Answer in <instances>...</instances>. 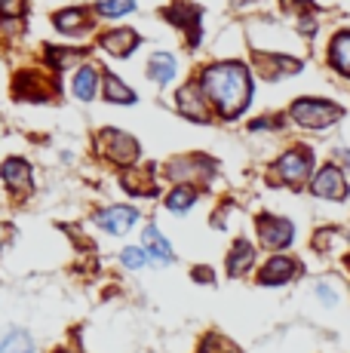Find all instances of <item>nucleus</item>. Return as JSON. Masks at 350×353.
Listing matches in <instances>:
<instances>
[{
	"label": "nucleus",
	"mask_w": 350,
	"mask_h": 353,
	"mask_svg": "<svg viewBox=\"0 0 350 353\" xmlns=\"http://www.w3.org/2000/svg\"><path fill=\"white\" fill-rule=\"evenodd\" d=\"M194 280H206V283H212V270H209V268H197V270H194Z\"/></svg>",
	"instance_id": "nucleus-27"
},
{
	"label": "nucleus",
	"mask_w": 350,
	"mask_h": 353,
	"mask_svg": "<svg viewBox=\"0 0 350 353\" xmlns=\"http://www.w3.org/2000/svg\"><path fill=\"white\" fill-rule=\"evenodd\" d=\"M102 46L107 52H114V56H130V52L138 46V37H136V31H126V28L111 31V34H105Z\"/></svg>",
	"instance_id": "nucleus-12"
},
{
	"label": "nucleus",
	"mask_w": 350,
	"mask_h": 353,
	"mask_svg": "<svg viewBox=\"0 0 350 353\" xmlns=\"http://www.w3.org/2000/svg\"><path fill=\"white\" fill-rule=\"evenodd\" d=\"M105 96L111 99V101H123V105H130V101H136V96H132L130 90H126L123 83H120L114 74H107L105 77Z\"/></svg>",
	"instance_id": "nucleus-20"
},
{
	"label": "nucleus",
	"mask_w": 350,
	"mask_h": 353,
	"mask_svg": "<svg viewBox=\"0 0 350 353\" xmlns=\"http://www.w3.org/2000/svg\"><path fill=\"white\" fill-rule=\"evenodd\" d=\"M0 353H34V341L25 329H12L0 338Z\"/></svg>",
	"instance_id": "nucleus-14"
},
{
	"label": "nucleus",
	"mask_w": 350,
	"mask_h": 353,
	"mask_svg": "<svg viewBox=\"0 0 350 353\" xmlns=\"http://www.w3.org/2000/svg\"><path fill=\"white\" fill-rule=\"evenodd\" d=\"M145 249L151 252L154 261H160V264H172V249H169V243H166V236L160 234L154 225H147L145 228Z\"/></svg>",
	"instance_id": "nucleus-11"
},
{
	"label": "nucleus",
	"mask_w": 350,
	"mask_h": 353,
	"mask_svg": "<svg viewBox=\"0 0 350 353\" xmlns=\"http://www.w3.org/2000/svg\"><path fill=\"white\" fill-rule=\"evenodd\" d=\"M145 252H141V249H123V255H120V261L126 264V268H132V270H138L141 264H145Z\"/></svg>",
	"instance_id": "nucleus-23"
},
{
	"label": "nucleus",
	"mask_w": 350,
	"mask_h": 353,
	"mask_svg": "<svg viewBox=\"0 0 350 353\" xmlns=\"http://www.w3.org/2000/svg\"><path fill=\"white\" fill-rule=\"evenodd\" d=\"M56 353H71V350H56Z\"/></svg>",
	"instance_id": "nucleus-29"
},
{
	"label": "nucleus",
	"mask_w": 350,
	"mask_h": 353,
	"mask_svg": "<svg viewBox=\"0 0 350 353\" xmlns=\"http://www.w3.org/2000/svg\"><path fill=\"white\" fill-rule=\"evenodd\" d=\"M292 276H295V261L292 258H286V255H277V258H271V261L261 268L258 283L261 286H280V283H289Z\"/></svg>",
	"instance_id": "nucleus-7"
},
{
	"label": "nucleus",
	"mask_w": 350,
	"mask_h": 353,
	"mask_svg": "<svg viewBox=\"0 0 350 353\" xmlns=\"http://www.w3.org/2000/svg\"><path fill=\"white\" fill-rule=\"evenodd\" d=\"M0 179H3L12 191H25V188H31V169H28V163L25 160L12 157V160H6L3 166H0Z\"/></svg>",
	"instance_id": "nucleus-9"
},
{
	"label": "nucleus",
	"mask_w": 350,
	"mask_h": 353,
	"mask_svg": "<svg viewBox=\"0 0 350 353\" xmlns=\"http://www.w3.org/2000/svg\"><path fill=\"white\" fill-rule=\"evenodd\" d=\"M255 261V249L249 240H237L231 249V255H227V274L231 276H243L249 268H252Z\"/></svg>",
	"instance_id": "nucleus-10"
},
{
	"label": "nucleus",
	"mask_w": 350,
	"mask_h": 353,
	"mask_svg": "<svg viewBox=\"0 0 350 353\" xmlns=\"http://www.w3.org/2000/svg\"><path fill=\"white\" fill-rule=\"evenodd\" d=\"M147 74H151L157 83H169L175 77V59L166 56V52H160V56L151 59V68H147Z\"/></svg>",
	"instance_id": "nucleus-16"
},
{
	"label": "nucleus",
	"mask_w": 350,
	"mask_h": 353,
	"mask_svg": "<svg viewBox=\"0 0 350 353\" xmlns=\"http://www.w3.org/2000/svg\"><path fill=\"white\" fill-rule=\"evenodd\" d=\"M80 52H59V50H50V62L56 68H71V62H77Z\"/></svg>",
	"instance_id": "nucleus-24"
},
{
	"label": "nucleus",
	"mask_w": 350,
	"mask_h": 353,
	"mask_svg": "<svg viewBox=\"0 0 350 353\" xmlns=\"http://www.w3.org/2000/svg\"><path fill=\"white\" fill-rule=\"evenodd\" d=\"M22 0H0V16H19Z\"/></svg>",
	"instance_id": "nucleus-26"
},
{
	"label": "nucleus",
	"mask_w": 350,
	"mask_h": 353,
	"mask_svg": "<svg viewBox=\"0 0 350 353\" xmlns=\"http://www.w3.org/2000/svg\"><path fill=\"white\" fill-rule=\"evenodd\" d=\"M102 151H105L114 163H123V166H126V163L136 160L138 145L130 139V135L117 132V129H105V132H102Z\"/></svg>",
	"instance_id": "nucleus-3"
},
{
	"label": "nucleus",
	"mask_w": 350,
	"mask_h": 353,
	"mask_svg": "<svg viewBox=\"0 0 350 353\" xmlns=\"http://www.w3.org/2000/svg\"><path fill=\"white\" fill-rule=\"evenodd\" d=\"M136 221H138V212L136 209H130V206H111V209H105V212L96 215V225L105 228L107 234H114V236L126 234Z\"/></svg>",
	"instance_id": "nucleus-6"
},
{
	"label": "nucleus",
	"mask_w": 350,
	"mask_h": 353,
	"mask_svg": "<svg viewBox=\"0 0 350 353\" xmlns=\"http://www.w3.org/2000/svg\"><path fill=\"white\" fill-rule=\"evenodd\" d=\"M292 225H289L286 219H274V215H261L258 219V236L265 246L271 249H282L292 243Z\"/></svg>",
	"instance_id": "nucleus-4"
},
{
	"label": "nucleus",
	"mask_w": 350,
	"mask_h": 353,
	"mask_svg": "<svg viewBox=\"0 0 350 353\" xmlns=\"http://www.w3.org/2000/svg\"><path fill=\"white\" fill-rule=\"evenodd\" d=\"M313 194L316 196H329V200H344L347 196V185L341 179V172L335 166H326L313 181Z\"/></svg>",
	"instance_id": "nucleus-8"
},
{
	"label": "nucleus",
	"mask_w": 350,
	"mask_h": 353,
	"mask_svg": "<svg viewBox=\"0 0 350 353\" xmlns=\"http://www.w3.org/2000/svg\"><path fill=\"white\" fill-rule=\"evenodd\" d=\"M136 6V0H99V12L107 19H117L123 12H130Z\"/></svg>",
	"instance_id": "nucleus-22"
},
{
	"label": "nucleus",
	"mask_w": 350,
	"mask_h": 353,
	"mask_svg": "<svg viewBox=\"0 0 350 353\" xmlns=\"http://www.w3.org/2000/svg\"><path fill=\"white\" fill-rule=\"evenodd\" d=\"M200 353H237V350L225 347V341H221V338H206L203 347H200Z\"/></svg>",
	"instance_id": "nucleus-25"
},
{
	"label": "nucleus",
	"mask_w": 350,
	"mask_h": 353,
	"mask_svg": "<svg viewBox=\"0 0 350 353\" xmlns=\"http://www.w3.org/2000/svg\"><path fill=\"white\" fill-rule=\"evenodd\" d=\"M332 62L341 74H350V34H338L332 43Z\"/></svg>",
	"instance_id": "nucleus-17"
},
{
	"label": "nucleus",
	"mask_w": 350,
	"mask_h": 353,
	"mask_svg": "<svg viewBox=\"0 0 350 353\" xmlns=\"http://www.w3.org/2000/svg\"><path fill=\"white\" fill-rule=\"evenodd\" d=\"M178 105H181V111H185L187 117H194V120H206V117H209L197 86H185V90L178 92Z\"/></svg>",
	"instance_id": "nucleus-13"
},
{
	"label": "nucleus",
	"mask_w": 350,
	"mask_h": 353,
	"mask_svg": "<svg viewBox=\"0 0 350 353\" xmlns=\"http://www.w3.org/2000/svg\"><path fill=\"white\" fill-rule=\"evenodd\" d=\"M123 185H126V191L130 194H145V196H151L154 194V185H151V179H145L141 181L138 179V169H132V172H123Z\"/></svg>",
	"instance_id": "nucleus-21"
},
{
	"label": "nucleus",
	"mask_w": 350,
	"mask_h": 353,
	"mask_svg": "<svg viewBox=\"0 0 350 353\" xmlns=\"http://www.w3.org/2000/svg\"><path fill=\"white\" fill-rule=\"evenodd\" d=\"M203 90L225 117H237L249 101V74L243 65H215L203 74Z\"/></svg>",
	"instance_id": "nucleus-1"
},
{
	"label": "nucleus",
	"mask_w": 350,
	"mask_h": 353,
	"mask_svg": "<svg viewBox=\"0 0 350 353\" xmlns=\"http://www.w3.org/2000/svg\"><path fill=\"white\" fill-rule=\"evenodd\" d=\"M96 86H99V74L96 68H80L77 77H74V96L90 101L92 96H96Z\"/></svg>",
	"instance_id": "nucleus-15"
},
{
	"label": "nucleus",
	"mask_w": 350,
	"mask_h": 353,
	"mask_svg": "<svg viewBox=\"0 0 350 353\" xmlns=\"http://www.w3.org/2000/svg\"><path fill=\"white\" fill-rule=\"evenodd\" d=\"M194 200H197L194 188L181 185V188H175V191L166 196V206H169V212H185V209H191V206H194Z\"/></svg>",
	"instance_id": "nucleus-18"
},
{
	"label": "nucleus",
	"mask_w": 350,
	"mask_h": 353,
	"mask_svg": "<svg viewBox=\"0 0 350 353\" xmlns=\"http://www.w3.org/2000/svg\"><path fill=\"white\" fill-rule=\"evenodd\" d=\"M292 114H295V120L305 126H329L341 117V111L335 105H329V101H313V99L295 101Z\"/></svg>",
	"instance_id": "nucleus-2"
},
{
	"label": "nucleus",
	"mask_w": 350,
	"mask_h": 353,
	"mask_svg": "<svg viewBox=\"0 0 350 353\" xmlns=\"http://www.w3.org/2000/svg\"><path fill=\"white\" fill-rule=\"evenodd\" d=\"M311 175V154L295 148V151L282 154L280 157V179L289 185H301V181Z\"/></svg>",
	"instance_id": "nucleus-5"
},
{
	"label": "nucleus",
	"mask_w": 350,
	"mask_h": 353,
	"mask_svg": "<svg viewBox=\"0 0 350 353\" xmlns=\"http://www.w3.org/2000/svg\"><path fill=\"white\" fill-rule=\"evenodd\" d=\"M56 28L59 31H83L86 28V19L83 10H65L56 16Z\"/></svg>",
	"instance_id": "nucleus-19"
},
{
	"label": "nucleus",
	"mask_w": 350,
	"mask_h": 353,
	"mask_svg": "<svg viewBox=\"0 0 350 353\" xmlns=\"http://www.w3.org/2000/svg\"><path fill=\"white\" fill-rule=\"evenodd\" d=\"M341 157H344V160L350 163V151H341Z\"/></svg>",
	"instance_id": "nucleus-28"
}]
</instances>
